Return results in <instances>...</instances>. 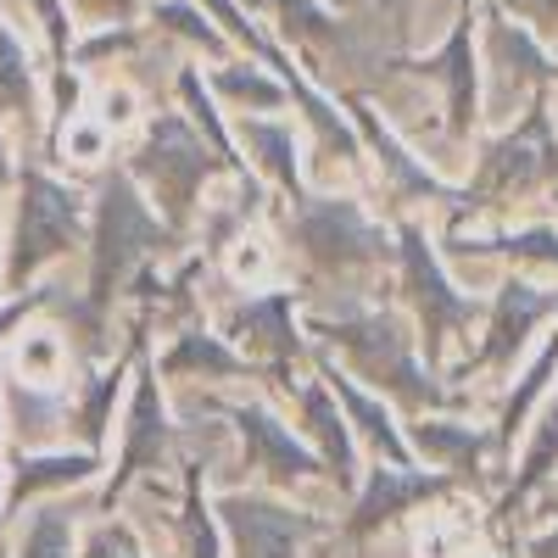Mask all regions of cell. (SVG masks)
<instances>
[{
  "label": "cell",
  "mask_w": 558,
  "mask_h": 558,
  "mask_svg": "<svg viewBox=\"0 0 558 558\" xmlns=\"http://www.w3.org/2000/svg\"><path fill=\"white\" fill-rule=\"evenodd\" d=\"M84 207L68 184L45 179V173H23V202H17V229H12V252H7V279L23 286L28 274H39L51 257H62L78 241Z\"/></svg>",
  "instance_id": "cell-1"
},
{
  "label": "cell",
  "mask_w": 558,
  "mask_h": 558,
  "mask_svg": "<svg viewBox=\"0 0 558 558\" xmlns=\"http://www.w3.org/2000/svg\"><path fill=\"white\" fill-rule=\"evenodd\" d=\"M146 246H162V229L157 218L140 207V196L129 191V179H112L101 191V229H96V268H89V296L107 302L112 286L129 274V263L146 252Z\"/></svg>",
  "instance_id": "cell-2"
},
{
  "label": "cell",
  "mask_w": 558,
  "mask_h": 558,
  "mask_svg": "<svg viewBox=\"0 0 558 558\" xmlns=\"http://www.w3.org/2000/svg\"><path fill=\"white\" fill-rule=\"evenodd\" d=\"M218 162H223V157H218V151H207L202 140H196L191 129H184L179 118H162V123L146 134V146H140L134 173L157 184L162 202H168V213H184V207L196 202V184H202Z\"/></svg>",
  "instance_id": "cell-3"
},
{
  "label": "cell",
  "mask_w": 558,
  "mask_h": 558,
  "mask_svg": "<svg viewBox=\"0 0 558 558\" xmlns=\"http://www.w3.org/2000/svg\"><path fill=\"white\" fill-rule=\"evenodd\" d=\"M330 341L347 347V352L368 368V375H380L397 397H408V402H441V391L413 368L408 341L397 336L391 318H347V324H336V330H330Z\"/></svg>",
  "instance_id": "cell-4"
},
{
  "label": "cell",
  "mask_w": 558,
  "mask_h": 558,
  "mask_svg": "<svg viewBox=\"0 0 558 558\" xmlns=\"http://www.w3.org/2000/svg\"><path fill=\"white\" fill-rule=\"evenodd\" d=\"M223 525L235 536L241 558H296V542L307 536V520L286 514V508H274V502H257V497H229Z\"/></svg>",
  "instance_id": "cell-5"
},
{
  "label": "cell",
  "mask_w": 558,
  "mask_h": 558,
  "mask_svg": "<svg viewBox=\"0 0 558 558\" xmlns=\"http://www.w3.org/2000/svg\"><path fill=\"white\" fill-rule=\"evenodd\" d=\"M402 268H408V291H413L418 313H425V341L436 347L447 330H458V324L470 318V302L441 279V268L425 252V235H418V229H402Z\"/></svg>",
  "instance_id": "cell-6"
},
{
  "label": "cell",
  "mask_w": 558,
  "mask_h": 558,
  "mask_svg": "<svg viewBox=\"0 0 558 558\" xmlns=\"http://www.w3.org/2000/svg\"><path fill=\"white\" fill-rule=\"evenodd\" d=\"M302 246H307L318 263H336V268H347V263H368V257L380 252L375 229H368L347 202H324V207L302 213Z\"/></svg>",
  "instance_id": "cell-7"
},
{
  "label": "cell",
  "mask_w": 558,
  "mask_h": 558,
  "mask_svg": "<svg viewBox=\"0 0 558 558\" xmlns=\"http://www.w3.org/2000/svg\"><path fill=\"white\" fill-rule=\"evenodd\" d=\"M553 157H558V151H553L547 118H542V112H531V123H525L514 140H502V146L486 157V168H481V184H475V196H492V191H508V184H525V179H536V173H542Z\"/></svg>",
  "instance_id": "cell-8"
},
{
  "label": "cell",
  "mask_w": 558,
  "mask_h": 558,
  "mask_svg": "<svg viewBox=\"0 0 558 558\" xmlns=\"http://www.w3.org/2000/svg\"><path fill=\"white\" fill-rule=\"evenodd\" d=\"M235 425H241V436H246V447H252V458H257V470H268L274 481H302V475H313V470H318L313 452H307V447H296L286 430L274 425L268 413L241 408V413H235Z\"/></svg>",
  "instance_id": "cell-9"
},
{
  "label": "cell",
  "mask_w": 558,
  "mask_h": 558,
  "mask_svg": "<svg viewBox=\"0 0 558 558\" xmlns=\"http://www.w3.org/2000/svg\"><path fill=\"white\" fill-rule=\"evenodd\" d=\"M441 486H447V481L408 475L402 463H391V470H380L375 481H368V492H363V502H357V514H352V531H375V525L397 520L408 502H425V497H436Z\"/></svg>",
  "instance_id": "cell-10"
},
{
  "label": "cell",
  "mask_w": 558,
  "mask_h": 558,
  "mask_svg": "<svg viewBox=\"0 0 558 558\" xmlns=\"http://www.w3.org/2000/svg\"><path fill=\"white\" fill-rule=\"evenodd\" d=\"M547 313H553V296H542V291H531V286H508L502 302H497V324H492V341H486L481 363H497V357H508V352H520L525 336H531V324L547 318Z\"/></svg>",
  "instance_id": "cell-11"
},
{
  "label": "cell",
  "mask_w": 558,
  "mask_h": 558,
  "mask_svg": "<svg viewBox=\"0 0 558 558\" xmlns=\"http://www.w3.org/2000/svg\"><path fill=\"white\" fill-rule=\"evenodd\" d=\"M162 447V408H157V386L146 380L134 391V413H129V441H123V470H118V486L146 463L151 452Z\"/></svg>",
  "instance_id": "cell-12"
},
{
  "label": "cell",
  "mask_w": 558,
  "mask_h": 558,
  "mask_svg": "<svg viewBox=\"0 0 558 558\" xmlns=\"http://www.w3.org/2000/svg\"><path fill=\"white\" fill-rule=\"evenodd\" d=\"M96 475V452H68V458H34L12 475V502L45 492V486H73V481H89Z\"/></svg>",
  "instance_id": "cell-13"
},
{
  "label": "cell",
  "mask_w": 558,
  "mask_h": 558,
  "mask_svg": "<svg viewBox=\"0 0 558 558\" xmlns=\"http://www.w3.org/2000/svg\"><path fill=\"white\" fill-rule=\"evenodd\" d=\"M330 391H336V397L347 402V413H352L357 425H363V436L375 441V447H380V452H386L391 463H408V447H402V436L391 430V418H386V408H375V402H368V397H363V391H357L352 380H341V375L330 380Z\"/></svg>",
  "instance_id": "cell-14"
},
{
  "label": "cell",
  "mask_w": 558,
  "mask_h": 558,
  "mask_svg": "<svg viewBox=\"0 0 558 558\" xmlns=\"http://www.w3.org/2000/svg\"><path fill=\"white\" fill-rule=\"evenodd\" d=\"M28 101H34L28 51H23V39L0 23V112H28Z\"/></svg>",
  "instance_id": "cell-15"
},
{
  "label": "cell",
  "mask_w": 558,
  "mask_h": 558,
  "mask_svg": "<svg viewBox=\"0 0 558 558\" xmlns=\"http://www.w3.org/2000/svg\"><path fill=\"white\" fill-rule=\"evenodd\" d=\"M307 418H313L324 452H330V463H336V481H352V441H347V430H341V418H336L330 391H324V386L307 391Z\"/></svg>",
  "instance_id": "cell-16"
},
{
  "label": "cell",
  "mask_w": 558,
  "mask_h": 558,
  "mask_svg": "<svg viewBox=\"0 0 558 558\" xmlns=\"http://www.w3.org/2000/svg\"><path fill=\"white\" fill-rule=\"evenodd\" d=\"M441 73L452 84V129H470V112H475V73H470V34H452L447 57H441Z\"/></svg>",
  "instance_id": "cell-17"
},
{
  "label": "cell",
  "mask_w": 558,
  "mask_h": 558,
  "mask_svg": "<svg viewBox=\"0 0 558 558\" xmlns=\"http://www.w3.org/2000/svg\"><path fill=\"white\" fill-rule=\"evenodd\" d=\"M184 368H213V375H235L241 357H235V352H223V347L207 341V336H184V341L168 352V375H184Z\"/></svg>",
  "instance_id": "cell-18"
},
{
  "label": "cell",
  "mask_w": 558,
  "mask_h": 558,
  "mask_svg": "<svg viewBox=\"0 0 558 558\" xmlns=\"http://www.w3.org/2000/svg\"><path fill=\"white\" fill-rule=\"evenodd\" d=\"M246 140L263 151V162L286 179V184H296V140H291V129H279V123H246Z\"/></svg>",
  "instance_id": "cell-19"
},
{
  "label": "cell",
  "mask_w": 558,
  "mask_h": 558,
  "mask_svg": "<svg viewBox=\"0 0 558 558\" xmlns=\"http://www.w3.org/2000/svg\"><path fill=\"white\" fill-rule=\"evenodd\" d=\"M57 363H62V347H57V336H45V330H34V336H23V347H17V375L23 380H57Z\"/></svg>",
  "instance_id": "cell-20"
},
{
  "label": "cell",
  "mask_w": 558,
  "mask_h": 558,
  "mask_svg": "<svg viewBox=\"0 0 558 558\" xmlns=\"http://www.w3.org/2000/svg\"><path fill=\"white\" fill-rule=\"evenodd\" d=\"M68 547H73L68 520H62V514H39V520L28 525V536H23V553H17V558H68Z\"/></svg>",
  "instance_id": "cell-21"
},
{
  "label": "cell",
  "mask_w": 558,
  "mask_h": 558,
  "mask_svg": "<svg viewBox=\"0 0 558 558\" xmlns=\"http://www.w3.org/2000/svg\"><path fill=\"white\" fill-rule=\"evenodd\" d=\"M553 458H558V408L547 413V425L536 430V441H531V452H525V470H520V486H514V497H525L547 470H553Z\"/></svg>",
  "instance_id": "cell-22"
},
{
  "label": "cell",
  "mask_w": 558,
  "mask_h": 558,
  "mask_svg": "<svg viewBox=\"0 0 558 558\" xmlns=\"http://www.w3.org/2000/svg\"><path fill=\"white\" fill-rule=\"evenodd\" d=\"M213 84L229 89L235 101H252V107H279V101H286V89L268 84V78H257V73H218Z\"/></svg>",
  "instance_id": "cell-23"
},
{
  "label": "cell",
  "mask_w": 558,
  "mask_h": 558,
  "mask_svg": "<svg viewBox=\"0 0 558 558\" xmlns=\"http://www.w3.org/2000/svg\"><path fill=\"white\" fill-rule=\"evenodd\" d=\"M418 447L441 452V458H475L481 452V441L470 430H447V425H418Z\"/></svg>",
  "instance_id": "cell-24"
},
{
  "label": "cell",
  "mask_w": 558,
  "mask_h": 558,
  "mask_svg": "<svg viewBox=\"0 0 558 558\" xmlns=\"http://www.w3.org/2000/svg\"><path fill=\"white\" fill-rule=\"evenodd\" d=\"M28 7L39 12V28H45V39H51V51H57V57H68L73 23H68V12H62V0H28Z\"/></svg>",
  "instance_id": "cell-25"
},
{
  "label": "cell",
  "mask_w": 558,
  "mask_h": 558,
  "mask_svg": "<svg viewBox=\"0 0 558 558\" xmlns=\"http://www.w3.org/2000/svg\"><path fill=\"white\" fill-rule=\"evenodd\" d=\"M84 558H140V547H134V536L123 525H101L96 536L84 542Z\"/></svg>",
  "instance_id": "cell-26"
},
{
  "label": "cell",
  "mask_w": 558,
  "mask_h": 558,
  "mask_svg": "<svg viewBox=\"0 0 558 558\" xmlns=\"http://www.w3.org/2000/svg\"><path fill=\"white\" fill-rule=\"evenodd\" d=\"M553 363H558V341H553V347H547V352L536 357V368H531V380L520 386V397H514V402H508V430H514V418H520V413L531 408V397H536V391H542V380L553 375Z\"/></svg>",
  "instance_id": "cell-27"
},
{
  "label": "cell",
  "mask_w": 558,
  "mask_h": 558,
  "mask_svg": "<svg viewBox=\"0 0 558 558\" xmlns=\"http://www.w3.org/2000/svg\"><path fill=\"white\" fill-rule=\"evenodd\" d=\"M502 252H514V257H542V263H558V235H520V241H502Z\"/></svg>",
  "instance_id": "cell-28"
},
{
  "label": "cell",
  "mask_w": 558,
  "mask_h": 558,
  "mask_svg": "<svg viewBox=\"0 0 558 558\" xmlns=\"http://www.w3.org/2000/svg\"><path fill=\"white\" fill-rule=\"evenodd\" d=\"M274 7L286 12L291 28H302V34H318V28H324V12L313 7V0H274Z\"/></svg>",
  "instance_id": "cell-29"
},
{
  "label": "cell",
  "mask_w": 558,
  "mask_h": 558,
  "mask_svg": "<svg viewBox=\"0 0 558 558\" xmlns=\"http://www.w3.org/2000/svg\"><path fill=\"white\" fill-rule=\"evenodd\" d=\"M207 7H213V17L229 28V34H235V39H246V45H257V34H252V23L235 12V0H207Z\"/></svg>",
  "instance_id": "cell-30"
},
{
  "label": "cell",
  "mask_w": 558,
  "mask_h": 558,
  "mask_svg": "<svg viewBox=\"0 0 558 558\" xmlns=\"http://www.w3.org/2000/svg\"><path fill=\"white\" fill-rule=\"evenodd\" d=\"M502 7H520V12H531L542 23H558V0H502Z\"/></svg>",
  "instance_id": "cell-31"
},
{
  "label": "cell",
  "mask_w": 558,
  "mask_h": 558,
  "mask_svg": "<svg viewBox=\"0 0 558 558\" xmlns=\"http://www.w3.org/2000/svg\"><path fill=\"white\" fill-rule=\"evenodd\" d=\"M129 107H134V101H129V89H118V96H107V123H112V129H123V123L134 118Z\"/></svg>",
  "instance_id": "cell-32"
},
{
  "label": "cell",
  "mask_w": 558,
  "mask_h": 558,
  "mask_svg": "<svg viewBox=\"0 0 558 558\" xmlns=\"http://www.w3.org/2000/svg\"><path fill=\"white\" fill-rule=\"evenodd\" d=\"M68 146H73L78 157H96V151H101V134H96V129H78V134H68Z\"/></svg>",
  "instance_id": "cell-33"
},
{
  "label": "cell",
  "mask_w": 558,
  "mask_h": 558,
  "mask_svg": "<svg viewBox=\"0 0 558 558\" xmlns=\"http://www.w3.org/2000/svg\"><path fill=\"white\" fill-rule=\"evenodd\" d=\"M235 274H241V279H246V274H263V252H257L252 241L235 252Z\"/></svg>",
  "instance_id": "cell-34"
},
{
  "label": "cell",
  "mask_w": 558,
  "mask_h": 558,
  "mask_svg": "<svg viewBox=\"0 0 558 558\" xmlns=\"http://www.w3.org/2000/svg\"><path fill=\"white\" fill-rule=\"evenodd\" d=\"M78 7H89V12H118V17H123L134 0H78Z\"/></svg>",
  "instance_id": "cell-35"
},
{
  "label": "cell",
  "mask_w": 558,
  "mask_h": 558,
  "mask_svg": "<svg viewBox=\"0 0 558 558\" xmlns=\"http://www.w3.org/2000/svg\"><path fill=\"white\" fill-rule=\"evenodd\" d=\"M7 184H12V162H7V146H0V196H7Z\"/></svg>",
  "instance_id": "cell-36"
},
{
  "label": "cell",
  "mask_w": 558,
  "mask_h": 558,
  "mask_svg": "<svg viewBox=\"0 0 558 558\" xmlns=\"http://www.w3.org/2000/svg\"><path fill=\"white\" fill-rule=\"evenodd\" d=\"M536 558H558V536H542L536 542Z\"/></svg>",
  "instance_id": "cell-37"
},
{
  "label": "cell",
  "mask_w": 558,
  "mask_h": 558,
  "mask_svg": "<svg viewBox=\"0 0 558 558\" xmlns=\"http://www.w3.org/2000/svg\"><path fill=\"white\" fill-rule=\"evenodd\" d=\"M196 558H213V531L202 525V542H196Z\"/></svg>",
  "instance_id": "cell-38"
}]
</instances>
